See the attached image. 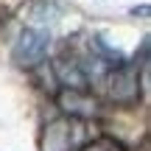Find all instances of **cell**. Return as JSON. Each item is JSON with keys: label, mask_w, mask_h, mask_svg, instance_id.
<instances>
[{"label": "cell", "mask_w": 151, "mask_h": 151, "mask_svg": "<svg viewBox=\"0 0 151 151\" xmlns=\"http://www.w3.org/2000/svg\"><path fill=\"white\" fill-rule=\"evenodd\" d=\"M50 50V34L42 28H22L11 48V62L17 67H34L48 56Z\"/></svg>", "instance_id": "1"}, {"label": "cell", "mask_w": 151, "mask_h": 151, "mask_svg": "<svg viewBox=\"0 0 151 151\" xmlns=\"http://www.w3.org/2000/svg\"><path fill=\"white\" fill-rule=\"evenodd\" d=\"M106 90H109V98L115 104H137L140 98V76H137V67L132 65H118L106 78Z\"/></svg>", "instance_id": "2"}, {"label": "cell", "mask_w": 151, "mask_h": 151, "mask_svg": "<svg viewBox=\"0 0 151 151\" xmlns=\"http://www.w3.org/2000/svg\"><path fill=\"white\" fill-rule=\"evenodd\" d=\"M56 104H59L62 112L78 115V118H92V115L98 112L95 98L87 95V90H70V87H65V90L56 95Z\"/></svg>", "instance_id": "3"}, {"label": "cell", "mask_w": 151, "mask_h": 151, "mask_svg": "<svg viewBox=\"0 0 151 151\" xmlns=\"http://www.w3.org/2000/svg\"><path fill=\"white\" fill-rule=\"evenodd\" d=\"M70 143L73 134H70V123L65 118L45 123L42 134H39V151H70Z\"/></svg>", "instance_id": "4"}, {"label": "cell", "mask_w": 151, "mask_h": 151, "mask_svg": "<svg viewBox=\"0 0 151 151\" xmlns=\"http://www.w3.org/2000/svg\"><path fill=\"white\" fill-rule=\"evenodd\" d=\"M53 73L56 78L62 81V87H70V90H87V84H90V78H87L84 67L78 65V62H67V59H59L53 65Z\"/></svg>", "instance_id": "5"}, {"label": "cell", "mask_w": 151, "mask_h": 151, "mask_svg": "<svg viewBox=\"0 0 151 151\" xmlns=\"http://www.w3.org/2000/svg\"><path fill=\"white\" fill-rule=\"evenodd\" d=\"M81 151H123V146H120V140H115V137H95L92 143H87Z\"/></svg>", "instance_id": "6"}, {"label": "cell", "mask_w": 151, "mask_h": 151, "mask_svg": "<svg viewBox=\"0 0 151 151\" xmlns=\"http://www.w3.org/2000/svg\"><path fill=\"white\" fill-rule=\"evenodd\" d=\"M92 45H95V48L101 50L104 56H109V59H112V62H123V53H120V50H112V48H106L101 37H95V42H92Z\"/></svg>", "instance_id": "7"}]
</instances>
